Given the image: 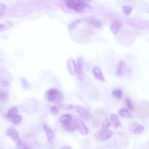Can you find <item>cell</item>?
Instances as JSON below:
<instances>
[{
	"label": "cell",
	"instance_id": "6da1fadb",
	"mask_svg": "<svg viewBox=\"0 0 149 149\" xmlns=\"http://www.w3.org/2000/svg\"><path fill=\"white\" fill-rule=\"evenodd\" d=\"M68 8L78 12H82L87 8L90 7L83 0H65Z\"/></svg>",
	"mask_w": 149,
	"mask_h": 149
},
{
	"label": "cell",
	"instance_id": "7a4b0ae2",
	"mask_svg": "<svg viewBox=\"0 0 149 149\" xmlns=\"http://www.w3.org/2000/svg\"><path fill=\"white\" fill-rule=\"evenodd\" d=\"M113 136V132L108 129L99 130L94 134L95 140L100 141H105L109 139Z\"/></svg>",
	"mask_w": 149,
	"mask_h": 149
},
{
	"label": "cell",
	"instance_id": "3957f363",
	"mask_svg": "<svg viewBox=\"0 0 149 149\" xmlns=\"http://www.w3.org/2000/svg\"><path fill=\"white\" fill-rule=\"evenodd\" d=\"M62 97L61 94L59 90L56 88H51L47 92V100L50 102H55V101L59 100Z\"/></svg>",
	"mask_w": 149,
	"mask_h": 149
},
{
	"label": "cell",
	"instance_id": "277c9868",
	"mask_svg": "<svg viewBox=\"0 0 149 149\" xmlns=\"http://www.w3.org/2000/svg\"><path fill=\"white\" fill-rule=\"evenodd\" d=\"M83 65H84V59L82 57H80L77 59V79L80 81H83L84 79V75L83 72Z\"/></svg>",
	"mask_w": 149,
	"mask_h": 149
},
{
	"label": "cell",
	"instance_id": "5b68a950",
	"mask_svg": "<svg viewBox=\"0 0 149 149\" xmlns=\"http://www.w3.org/2000/svg\"><path fill=\"white\" fill-rule=\"evenodd\" d=\"M74 122L76 128L82 135L86 136L88 134V129L82 120L80 119H76L74 120Z\"/></svg>",
	"mask_w": 149,
	"mask_h": 149
},
{
	"label": "cell",
	"instance_id": "8992f818",
	"mask_svg": "<svg viewBox=\"0 0 149 149\" xmlns=\"http://www.w3.org/2000/svg\"><path fill=\"white\" fill-rule=\"evenodd\" d=\"M93 118V125L95 126H99L102 123L101 118L104 116H105V112L104 110H97Z\"/></svg>",
	"mask_w": 149,
	"mask_h": 149
},
{
	"label": "cell",
	"instance_id": "52a82bcc",
	"mask_svg": "<svg viewBox=\"0 0 149 149\" xmlns=\"http://www.w3.org/2000/svg\"><path fill=\"white\" fill-rule=\"evenodd\" d=\"M6 134L16 143L20 144L21 143L19 134L15 129L13 127H9L6 130Z\"/></svg>",
	"mask_w": 149,
	"mask_h": 149
},
{
	"label": "cell",
	"instance_id": "ba28073f",
	"mask_svg": "<svg viewBox=\"0 0 149 149\" xmlns=\"http://www.w3.org/2000/svg\"><path fill=\"white\" fill-rule=\"evenodd\" d=\"M139 113L143 117L149 116V102L147 101H143L140 104L139 107Z\"/></svg>",
	"mask_w": 149,
	"mask_h": 149
},
{
	"label": "cell",
	"instance_id": "9c48e42d",
	"mask_svg": "<svg viewBox=\"0 0 149 149\" xmlns=\"http://www.w3.org/2000/svg\"><path fill=\"white\" fill-rule=\"evenodd\" d=\"M127 70V66L126 63L123 61H119L116 68V74L118 76H121L125 74Z\"/></svg>",
	"mask_w": 149,
	"mask_h": 149
},
{
	"label": "cell",
	"instance_id": "30bf717a",
	"mask_svg": "<svg viewBox=\"0 0 149 149\" xmlns=\"http://www.w3.org/2000/svg\"><path fill=\"white\" fill-rule=\"evenodd\" d=\"M42 128L44 130L47 140L49 142H51L55 137V132L54 130L45 123L42 125Z\"/></svg>",
	"mask_w": 149,
	"mask_h": 149
},
{
	"label": "cell",
	"instance_id": "8fae6325",
	"mask_svg": "<svg viewBox=\"0 0 149 149\" xmlns=\"http://www.w3.org/2000/svg\"><path fill=\"white\" fill-rule=\"evenodd\" d=\"M67 68L70 74H71L72 75L76 74L77 67H76V64L73 59L69 58L67 61Z\"/></svg>",
	"mask_w": 149,
	"mask_h": 149
},
{
	"label": "cell",
	"instance_id": "7c38bea8",
	"mask_svg": "<svg viewBox=\"0 0 149 149\" xmlns=\"http://www.w3.org/2000/svg\"><path fill=\"white\" fill-rule=\"evenodd\" d=\"M122 25V23L118 21V20H115L112 22V23L111 25L110 29L112 31V34L114 35H116L119 30L121 29Z\"/></svg>",
	"mask_w": 149,
	"mask_h": 149
},
{
	"label": "cell",
	"instance_id": "4fadbf2b",
	"mask_svg": "<svg viewBox=\"0 0 149 149\" xmlns=\"http://www.w3.org/2000/svg\"><path fill=\"white\" fill-rule=\"evenodd\" d=\"M93 73L94 77L100 81H105V79L102 73L101 69L98 66H94L93 69Z\"/></svg>",
	"mask_w": 149,
	"mask_h": 149
},
{
	"label": "cell",
	"instance_id": "5bb4252c",
	"mask_svg": "<svg viewBox=\"0 0 149 149\" xmlns=\"http://www.w3.org/2000/svg\"><path fill=\"white\" fill-rule=\"evenodd\" d=\"M130 130L134 134H140L144 131V127L141 125H136L134 126V124H133L130 126Z\"/></svg>",
	"mask_w": 149,
	"mask_h": 149
},
{
	"label": "cell",
	"instance_id": "9a60e30c",
	"mask_svg": "<svg viewBox=\"0 0 149 149\" xmlns=\"http://www.w3.org/2000/svg\"><path fill=\"white\" fill-rule=\"evenodd\" d=\"M86 22L90 25H91L92 26L97 28V29H100L101 27V23H100V22L94 17H89L88 19H86Z\"/></svg>",
	"mask_w": 149,
	"mask_h": 149
},
{
	"label": "cell",
	"instance_id": "2e32d148",
	"mask_svg": "<svg viewBox=\"0 0 149 149\" xmlns=\"http://www.w3.org/2000/svg\"><path fill=\"white\" fill-rule=\"evenodd\" d=\"M76 109L77 112L86 120H88L90 118V115L87 111L81 106H77Z\"/></svg>",
	"mask_w": 149,
	"mask_h": 149
},
{
	"label": "cell",
	"instance_id": "e0dca14e",
	"mask_svg": "<svg viewBox=\"0 0 149 149\" xmlns=\"http://www.w3.org/2000/svg\"><path fill=\"white\" fill-rule=\"evenodd\" d=\"M61 125H62V129L64 130H65L66 132H74L76 129L74 120L73 122L72 121V122L69 124H62L61 123Z\"/></svg>",
	"mask_w": 149,
	"mask_h": 149
},
{
	"label": "cell",
	"instance_id": "ac0fdd59",
	"mask_svg": "<svg viewBox=\"0 0 149 149\" xmlns=\"http://www.w3.org/2000/svg\"><path fill=\"white\" fill-rule=\"evenodd\" d=\"M72 116L69 114H65L61 116L59 118V122L62 124H69L72 122Z\"/></svg>",
	"mask_w": 149,
	"mask_h": 149
},
{
	"label": "cell",
	"instance_id": "d6986e66",
	"mask_svg": "<svg viewBox=\"0 0 149 149\" xmlns=\"http://www.w3.org/2000/svg\"><path fill=\"white\" fill-rule=\"evenodd\" d=\"M119 115L122 118H127V119H130L132 118V115L130 114V112L129 111V110H127L126 108H122L120 109H119V112H118Z\"/></svg>",
	"mask_w": 149,
	"mask_h": 149
},
{
	"label": "cell",
	"instance_id": "ffe728a7",
	"mask_svg": "<svg viewBox=\"0 0 149 149\" xmlns=\"http://www.w3.org/2000/svg\"><path fill=\"white\" fill-rule=\"evenodd\" d=\"M111 121L115 127H118L120 125V122L118 117L115 113H111L110 115Z\"/></svg>",
	"mask_w": 149,
	"mask_h": 149
},
{
	"label": "cell",
	"instance_id": "44dd1931",
	"mask_svg": "<svg viewBox=\"0 0 149 149\" xmlns=\"http://www.w3.org/2000/svg\"><path fill=\"white\" fill-rule=\"evenodd\" d=\"M9 93L6 90H0V102H5L8 100Z\"/></svg>",
	"mask_w": 149,
	"mask_h": 149
},
{
	"label": "cell",
	"instance_id": "7402d4cb",
	"mask_svg": "<svg viewBox=\"0 0 149 149\" xmlns=\"http://www.w3.org/2000/svg\"><path fill=\"white\" fill-rule=\"evenodd\" d=\"M91 33V30L89 29H83L81 30L79 32V36L81 38H86Z\"/></svg>",
	"mask_w": 149,
	"mask_h": 149
},
{
	"label": "cell",
	"instance_id": "603a6c76",
	"mask_svg": "<svg viewBox=\"0 0 149 149\" xmlns=\"http://www.w3.org/2000/svg\"><path fill=\"white\" fill-rule=\"evenodd\" d=\"M112 95L116 98L118 100H120L122 97V95H123V91L121 89H116V90H113L112 91Z\"/></svg>",
	"mask_w": 149,
	"mask_h": 149
},
{
	"label": "cell",
	"instance_id": "cb8c5ba5",
	"mask_svg": "<svg viewBox=\"0 0 149 149\" xmlns=\"http://www.w3.org/2000/svg\"><path fill=\"white\" fill-rule=\"evenodd\" d=\"M17 109L16 107H13L12 108H10L8 113H7V116L9 118H13L14 116H15L16 115V114L17 113Z\"/></svg>",
	"mask_w": 149,
	"mask_h": 149
},
{
	"label": "cell",
	"instance_id": "d4e9b609",
	"mask_svg": "<svg viewBox=\"0 0 149 149\" xmlns=\"http://www.w3.org/2000/svg\"><path fill=\"white\" fill-rule=\"evenodd\" d=\"M122 9L126 16H129L133 10V8L132 6H123Z\"/></svg>",
	"mask_w": 149,
	"mask_h": 149
},
{
	"label": "cell",
	"instance_id": "484cf974",
	"mask_svg": "<svg viewBox=\"0 0 149 149\" xmlns=\"http://www.w3.org/2000/svg\"><path fill=\"white\" fill-rule=\"evenodd\" d=\"M22 116L20 115H16L15 116H14L12 118V121L15 124H18L22 121Z\"/></svg>",
	"mask_w": 149,
	"mask_h": 149
},
{
	"label": "cell",
	"instance_id": "4316f807",
	"mask_svg": "<svg viewBox=\"0 0 149 149\" xmlns=\"http://www.w3.org/2000/svg\"><path fill=\"white\" fill-rule=\"evenodd\" d=\"M80 23V20H73V22H72L69 25V29L70 30H72V29H73L74 28H76L79 24Z\"/></svg>",
	"mask_w": 149,
	"mask_h": 149
},
{
	"label": "cell",
	"instance_id": "83f0119b",
	"mask_svg": "<svg viewBox=\"0 0 149 149\" xmlns=\"http://www.w3.org/2000/svg\"><path fill=\"white\" fill-rule=\"evenodd\" d=\"M125 102L127 107H128V108L130 110H133V105L130 99H129V98H126L125 100Z\"/></svg>",
	"mask_w": 149,
	"mask_h": 149
},
{
	"label": "cell",
	"instance_id": "f1b7e54d",
	"mask_svg": "<svg viewBox=\"0 0 149 149\" xmlns=\"http://www.w3.org/2000/svg\"><path fill=\"white\" fill-rule=\"evenodd\" d=\"M61 109L66 111H70L73 108V106L71 104H62L59 106Z\"/></svg>",
	"mask_w": 149,
	"mask_h": 149
},
{
	"label": "cell",
	"instance_id": "f546056e",
	"mask_svg": "<svg viewBox=\"0 0 149 149\" xmlns=\"http://www.w3.org/2000/svg\"><path fill=\"white\" fill-rule=\"evenodd\" d=\"M110 126V122L108 119H105L102 123V127L103 129H107Z\"/></svg>",
	"mask_w": 149,
	"mask_h": 149
},
{
	"label": "cell",
	"instance_id": "4dcf8cb0",
	"mask_svg": "<svg viewBox=\"0 0 149 149\" xmlns=\"http://www.w3.org/2000/svg\"><path fill=\"white\" fill-rule=\"evenodd\" d=\"M21 81H22V86L24 88H28L30 87L29 83L27 81V80L24 79V78H22L21 79Z\"/></svg>",
	"mask_w": 149,
	"mask_h": 149
},
{
	"label": "cell",
	"instance_id": "1f68e13d",
	"mask_svg": "<svg viewBox=\"0 0 149 149\" xmlns=\"http://www.w3.org/2000/svg\"><path fill=\"white\" fill-rule=\"evenodd\" d=\"M8 84H9V82L6 80H2L0 82V85L2 87H6L8 86Z\"/></svg>",
	"mask_w": 149,
	"mask_h": 149
},
{
	"label": "cell",
	"instance_id": "d6a6232c",
	"mask_svg": "<svg viewBox=\"0 0 149 149\" xmlns=\"http://www.w3.org/2000/svg\"><path fill=\"white\" fill-rule=\"evenodd\" d=\"M51 113H52L54 115H56L57 114L58 112V108L56 107V106H53L51 108Z\"/></svg>",
	"mask_w": 149,
	"mask_h": 149
},
{
	"label": "cell",
	"instance_id": "836d02e7",
	"mask_svg": "<svg viewBox=\"0 0 149 149\" xmlns=\"http://www.w3.org/2000/svg\"><path fill=\"white\" fill-rule=\"evenodd\" d=\"M59 149H72V148L69 146H63V147H61V148H59Z\"/></svg>",
	"mask_w": 149,
	"mask_h": 149
},
{
	"label": "cell",
	"instance_id": "e575fe53",
	"mask_svg": "<svg viewBox=\"0 0 149 149\" xmlns=\"http://www.w3.org/2000/svg\"><path fill=\"white\" fill-rule=\"evenodd\" d=\"M3 25L2 24H1V23H0V30L3 27Z\"/></svg>",
	"mask_w": 149,
	"mask_h": 149
},
{
	"label": "cell",
	"instance_id": "d590c367",
	"mask_svg": "<svg viewBox=\"0 0 149 149\" xmlns=\"http://www.w3.org/2000/svg\"><path fill=\"white\" fill-rule=\"evenodd\" d=\"M83 1H84V2H86V1H89L90 0H83Z\"/></svg>",
	"mask_w": 149,
	"mask_h": 149
},
{
	"label": "cell",
	"instance_id": "8d00e7d4",
	"mask_svg": "<svg viewBox=\"0 0 149 149\" xmlns=\"http://www.w3.org/2000/svg\"><path fill=\"white\" fill-rule=\"evenodd\" d=\"M23 149H29V148H27V147H25V148H23Z\"/></svg>",
	"mask_w": 149,
	"mask_h": 149
}]
</instances>
